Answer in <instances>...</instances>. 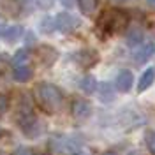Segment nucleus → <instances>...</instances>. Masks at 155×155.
<instances>
[{
  "instance_id": "obj_1",
  "label": "nucleus",
  "mask_w": 155,
  "mask_h": 155,
  "mask_svg": "<svg viewBox=\"0 0 155 155\" xmlns=\"http://www.w3.org/2000/svg\"><path fill=\"white\" fill-rule=\"evenodd\" d=\"M129 27V14L120 9H107L97 19V32L101 37L122 34Z\"/></svg>"
},
{
  "instance_id": "obj_2",
  "label": "nucleus",
  "mask_w": 155,
  "mask_h": 155,
  "mask_svg": "<svg viewBox=\"0 0 155 155\" xmlns=\"http://www.w3.org/2000/svg\"><path fill=\"white\" fill-rule=\"evenodd\" d=\"M35 99H37L39 106L42 107V111L53 115V113H57L60 109L64 95H62V92H60V88L57 85L42 81V83H39L35 87Z\"/></svg>"
},
{
  "instance_id": "obj_3",
  "label": "nucleus",
  "mask_w": 155,
  "mask_h": 155,
  "mask_svg": "<svg viewBox=\"0 0 155 155\" xmlns=\"http://www.w3.org/2000/svg\"><path fill=\"white\" fill-rule=\"evenodd\" d=\"M16 120H18V125L19 129L23 130V134H27L28 137H35L39 132V122L35 115H34V111H32V107L30 106H23L19 109L18 116H16Z\"/></svg>"
},
{
  "instance_id": "obj_4",
  "label": "nucleus",
  "mask_w": 155,
  "mask_h": 155,
  "mask_svg": "<svg viewBox=\"0 0 155 155\" xmlns=\"http://www.w3.org/2000/svg\"><path fill=\"white\" fill-rule=\"evenodd\" d=\"M53 19H55V30H60L62 34L74 32V30L79 28V25H81V19L78 18V16H74V14L67 12V11L58 12Z\"/></svg>"
},
{
  "instance_id": "obj_5",
  "label": "nucleus",
  "mask_w": 155,
  "mask_h": 155,
  "mask_svg": "<svg viewBox=\"0 0 155 155\" xmlns=\"http://www.w3.org/2000/svg\"><path fill=\"white\" fill-rule=\"evenodd\" d=\"M71 113L74 116V120L76 122H87L88 118L92 116V104L85 101V99H74L72 101V109H71Z\"/></svg>"
},
{
  "instance_id": "obj_6",
  "label": "nucleus",
  "mask_w": 155,
  "mask_h": 155,
  "mask_svg": "<svg viewBox=\"0 0 155 155\" xmlns=\"http://www.w3.org/2000/svg\"><path fill=\"white\" fill-rule=\"evenodd\" d=\"M71 58L83 69L94 67L97 62H99V55H97V51H94V49H81V51H76Z\"/></svg>"
},
{
  "instance_id": "obj_7",
  "label": "nucleus",
  "mask_w": 155,
  "mask_h": 155,
  "mask_svg": "<svg viewBox=\"0 0 155 155\" xmlns=\"http://www.w3.org/2000/svg\"><path fill=\"white\" fill-rule=\"evenodd\" d=\"M153 53H155V44H153V42H141V44H139V48L134 49L132 58H134L136 64L143 65V64H146L150 58L153 57Z\"/></svg>"
},
{
  "instance_id": "obj_8",
  "label": "nucleus",
  "mask_w": 155,
  "mask_h": 155,
  "mask_svg": "<svg viewBox=\"0 0 155 155\" xmlns=\"http://www.w3.org/2000/svg\"><path fill=\"white\" fill-rule=\"evenodd\" d=\"M132 83H134V76L129 69H122L116 76V81H115V90L122 92V94H127L130 92L132 88Z\"/></svg>"
},
{
  "instance_id": "obj_9",
  "label": "nucleus",
  "mask_w": 155,
  "mask_h": 155,
  "mask_svg": "<svg viewBox=\"0 0 155 155\" xmlns=\"http://www.w3.org/2000/svg\"><path fill=\"white\" fill-rule=\"evenodd\" d=\"M37 55H39V60L42 62V65H46V67H51V65L58 60V51L53 48V46H49V44L39 46Z\"/></svg>"
},
{
  "instance_id": "obj_10",
  "label": "nucleus",
  "mask_w": 155,
  "mask_h": 155,
  "mask_svg": "<svg viewBox=\"0 0 155 155\" xmlns=\"http://www.w3.org/2000/svg\"><path fill=\"white\" fill-rule=\"evenodd\" d=\"M115 99H116L115 87H113L111 83H107V81H102V83L99 85V101H101L102 104H111Z\"/></svg>"
},
{
  "instance_id": "obj_11",
  "label": "nucleus",
  "mask_w": 155,
  "mask_h": 155,
  "mask_svg": "<svg viewBox=\"0 0 155 155\" xmlns=\"http://www.w3.org/2000/svg\"><path fill=\"white\" fill-rule=\"evenodd\" d=\"M155 81V67H148L141 74V78H139V81H137V92L139 94H143V92H146L148 88L153 85Z\"/></svg>"
},
{
  "instance_id": "obj_12",
  "label": "nucleus",
  "mask_w": 155,
  "mask_h": 155,
  "mask_svg": "<svg viewBox=\"0 0 155 155\" xmlns=\"http://www.w3.org/2000/svg\"><path fill=\"white\" fill-rule=\"evenodd\" d=\"M21 34H23V27L21 25H14V27H9V28H5L2 32V39L5 41V42H16L19 37H21Z\"/></svg>"
},
{
  "instance_id": "obj_13",
  "label": "nucleus",
  "mask_w": 155,
  "mask_h": 155,
  "mask_svg": "<svg viewBox=\"0 0 155 155\" xmlns=\"http://www.w3.org/2000/svg\"><path fill=\"white\" fill-rule=\"evenodd\" d=\"M79 88H81V92H83V94H87V95L95 94V90H97V81H95V78L92 76V74L83 76V78H81V81H79Z\"/></svg>"
},
{
  "instance_id": "obj_14",
  "label": "nucleus",
  "mask_w": 155,
  "mask_h": 155,
  "mask_svg": "<svg viewBox=\"0 0 155 155\" xmlns=\"http://www.w3.org/2000/svg\"><path fill=\"white\" fill-rule=\"evenodd\" d=\"M12 78L18 83H27L30 78H32V67H28V65H18V67H14Z\"/></svg>"
},
{
  "instance_id": "obj_15",
  "label": "nucleus",
  "mask_w": 155,
  "mask_h": 155,
  "mask_svg": "<svg viewBox=\"0 0 155 155\" xmlns=\"http://www.w3.org/2000/svg\"><path fill=\"white\" fill-rule=\"evenodd\" d=\"M76 2H78L79 11H81L83 14H87V16L94 14L97 11V7H99V0H76Z\"/></svg>"
},
{
  "instance_id": "obj_16",
  "label": "nucleus",
  "mask_w": 155,
  "mask_h": 155,
  "mask_svg": "<svg viewBox=\"0 0 155 155\" xmlns=\"http://www.w3.org/2000/svg\"><path fill=\"white\" fill-rule=\"evenodd\" d=\"M28 53H27V49H18L16 53H14V57H12V65L14 67H18V65H25V62L28 60Z\"/></svg>"
},
{
  "instance_id": "obj_17",
  "label": "nucleus",
  "mask_w": 155,
  "mask_h": 155,
  "mask_svg": "<svg viewBox=\"0 0 155 155\" xmlns=\"http://www.w3.org/2000/svg\"><path fill=\"white\" fill-rule=\"evenodd\" d=\"M141 42H143V34L139 30H132L127 35V44L129 46H136V44H141Z\"/></svg>"
},
{
  "instance_id": "obj_18",
  "label": "nucleus",
  "mask_w": 155,
  "mask_h": 155,
  "mask_svg": "<svg viewBox=\"0 0 155 155\" xmlns=\"http://www.w3.org/2000/svg\"><path fill=\"white\" fill-rule=\"evenodd\" d=\"M145 143H146V148L152 155H155V130H146L145 134Z\"/></svg>"
},
{
  "instance_id": "obj_19",
  "label": "nucleus",
  "mask_w": 155,
  "mask_h": 155,
  "mask_svg": "<svg viewBox=\"0 0 155 155\" xmlns=\"http://www.w3.org/2000/svg\"><path fill=\"white\" fill-rule=\"evenodd\" d=\"M41 30L44 32V34H51L53 30H55V19L46 16V18L41 19Z\"/></svg>"
},
{
  "instance_id": "obj_20",
  "label": "nucleus",
  "mask_w": 155,
  "mask_h": 155,
  "mask_svg": "<svg viewBox=\"0 0 155 155\" xmlns=\"http://www.w3.org/2000/svg\"><path fill=\"white\" fill-rule=\"evenodd\" d=\"M11 155H34V152H32V148H28V146H18V148H14L11 152Z\"/></svg>"
},
{
  "instance_id": "obj_21",
  "label": "nucleus",
  "mask_w": 155,
  "mask_h": 155,
  "mask_svg": "<svg viewBox=\"0 0 155 155\" xmlns=\"http://www.w3.org/2000/svg\"><path fill=\"white\" fill-rule=\"evenodd\" d=\"M30 2H32V5H37L41 9H49L53 5V0H30Z\"/></svg>"
},
{
  "instance_id": "obj_22",
  "label": "nucleus",
  "mask_w": 155,
  "mask_h": 155,
  "mask_svg": "<svg viewBox=\"0 0 155 155\" xmlns=\"http://www.w3.org/2000/svg\"><path fill=\"white\" fill-rule=\"evenodd\" d=\"M7 107H9V99L4 95V94H0V116L7 111Z\"/></svg>"
},
{
  "instance_id": "obj_23",
  "label": "nucleus",
  "mask_w": 155,
  "mask_h": 155,
  "mask_svg": "<svg viewBox=\"0 0 155 155\" xmlns=\"http://www.w3.org/2000/svg\"><path fill=\"white\" fill-rule=\"evenodd\" d=\"M27 44H35V35L32 32H27Z\"/></svg>"
},
{
  "instance_id": "obj_24",
  "label": "nucleus",
  "mask_w": 155,
  "mask_h": 155,
  "mask_svg": "<svg viewBox=\"0 0 155 155\" xmlns=\"http://www.w3.org/2000/svg\"><path fill=\"white\" fill-rule=\"evenodd\" d=\"M60 2H62V4H64L65 7H71V5L74 4V0H60Z\"/></svg>"
},
{
  "instance_id": "obj_25",
  "label": "nucleus",
  "mask_w": 155,
  "mask_h": 155,
  "mask_svg": "<svg viewBox=\"0 0 155 155\" xmlns=\"http://www.w3.org/2000/svg\"><path fill=\"white\" fill-rule=\"evenodd\" d=\"M146 4H148L150 7H155V0H146Z\"/></svg>"
},
{
  "instance_id": "obj_26",
  "label": "nucleus",
  "mask_w": 155,
  "mask_h": 155,
  "mask_svg": "<svg viewBox=\"0 0 155 155\" xmlns=\"http://www.w3.org/2000/svg\"><path fill=\"white\" fill-rule=\"evenodd\" d=\"M102 155H116V153H115V152H104Z\"/></svg>"
},
{
  "instance_id": "obj_27",
  "label": "nucleus",
  "mask_w": 155,
  "mask_h": 155,
  "mask_svg": "<svg viewBox=\"0 0 155 155\" xmlns=\"http://www.w3.org/2000/svg\"><path fill=\"white\" fill-rule=\"evenodd\" d=\"M129 155H141V153H139V152H136V150H134V152H130Z\"/></svg>"
},
{
  "instance_id": "obj_28",
  "label": "nucleus",
  "mask_w": 155,
  "mask_h": 155,
  "mask_svg": "<svg viewBox=\"0 0 155 155\" xmlns=\"http://www.w3.org/2000/svg\"><path fill=\"white\" fill-rule=\"evenodd\" d=\"M0 134H2V130H0Z\"/></svg>"
}]
</instances>
